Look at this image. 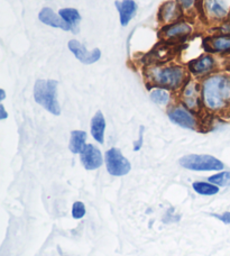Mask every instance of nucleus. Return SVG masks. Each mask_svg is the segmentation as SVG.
<instances>
[{
    "mask_svg": "<svg viewBox=\"0 0 230 256\" xmlns=\"http://www.w3.org/2000/svg\"><path fill=\"white\" fill-rule=\"evenodd\" d=\"M202 102L206 108L214 112L230 107V74L217 73L208 76L202 84Z\"/></svg>",
    "mask_w": 230,
    "mask_h": 256,
    "instance_id": "1",
    "label": "nucleus"
},
{
    "mask_svg": "<svg viewBox=\"0 0 230 256\" xmlns=\"http://www.w3.org/2000/svg\"><path fill=\"white\" fill-rule=\"evenodd\" d=\"M114 6L117 7V10L119 12L122 26H127L132 20V17L135 16L137 12V4L134 0H122V2H114Z\"/></svg>",
    "mask_w": 230,
    "mask_h": 256,
    "instance_id": "16",
    "label": "nucleus"
},
{
    "mask_svg": "<svg viewBox=\"0 0 230 256\" xmlns=\"http://www.w3.org/2000/svg\"><path fill=\"white\" fill-rule=\"evenodd\" d=\"M86 206L81 201H76L72 206V217L74 219H82L86 216Z\"/></svg>",
    "mask_w": 230,
    "mask_h": 256,
    "instance_id": "23",
    "label": "nucleus"
},
{
    "mask_svg": "<svg viewBox=\"0 0 230 256\" xmlns=\"http://www.w3.org/2000/svg\"><path fill=\"white\" fill-rule=\"evenodd\" d=\"M58 15L62 17L64 22L71 26L73 33H76L79 22H81V15L79 10H76V8H63L58 10Z\"/></svg>",
    "mask_w": 230,
    "mask_h": 256,
    "instance_id": "18",
    "label": "nucleus"
},
{
    "mask_svg": "<svg viewBox=\"0 0 230 256\" xmlns=\"http://www.w3.org/2000/svg\"><path fill=\"white\" fill-rule=\"evenodd\" d=\"M146 76L158 88L176 90L186 81V71L180 66H154L147 71Z\"/></svg>",
    "mask_w": 230,
    "mask_h": 256,
    "instance_id": "2",
    "label": "nucleus"
},
{
    "mask_svg": "<svg viewBox=\"0 0 230 256\" xmlns=\"http://www.w3.org/2000/svg\"><path fill=\"white\" fill-rule=\"evenodd\" d=\"M38 20L40 22H43V24L48 25V26L55 27V28H60L63 30L72 32L71 26L68 25V22H64L61 16L58 15L56 12H54L52 9L48 7H44L42 10L40 12Z\"/></svg>",
    "mask_w": 230,
    "mask_h": 256,
    "instance_id": "14",
    "label": "nucleus"
},
{
    "mask_svg": "<svg viewBox=\"0 0 230 256\" xmlns=\"http://www.w3.org/2000/svg\"><path fill=\"white\" fill-rule=\"evenodd\" d=\"M168 118L174 124L182 128H186V130H196V120L194 116L192 115L190 110H188V109L182 106L172 108L168 112Z\"/></svg>",
    "mask_w": 230,
    "mask_h": 256,
    "instance_id": "8",
    "label": "nucleus"
},
{
    "mask_svg": "<svg viewBox=\"0 0 230 256\" xmlns=\"http://www.w3.org/2000/svg\"><path fill=\"white\" fill-rule=\"evenodd\" d=\"M56 80L40 79L34 86V99L44 109L55 116L61 115V107L58 100Z\"/></svg>",
    "mask_w": 230,
    "mask_h": 256,
    "instance_id": "3",
    "label": "nucleus"
},
{
    "mask_svg": "<svg viewBox=\"0 0 230 256\" xmlns=\"http://www.w3.org/2000/svg\"><path fill=\"white\" fill-rule=\"evenodd\" d=\"M176 2L183 10H188L194 4L196 0H176Z\"/></svg>",
    "mask_w": 230,
    "mask_h": 256,
    "instance_id": "25",
    "label": "nucleus"
},
{
    "mask_svg": "<svg viewBox=\"0 0 230 256\" xmlns=\"http://www.w3.org/2000/svg\"><path fill=\"white\" fill-rule=\"evenodd\" d=\"M86 132L84 130H73L71 132L70 136V144H68V148H70L73 154H80L84 148H86Z\"/></svg>",
    "mask_w": 230,
    "mask_h": 256,
    "instance_id": "19",
    "label": "nucleus"
},
{
    "mask_svg": "<svg viewBox=\"0 0 230 256\" xmlns=\"http://www.w3.org/2000/svg\"><path fill=\"white\" fill-rule=\"evenodd\" d=\"M182 100L188 110H198L200 107L199 88L196 82H188L182 91Z\"/></svg>",
    "mask_w": 230,
    "mask_h": 256,
    "instance_id": "15",
    "label": "nucleus"
},
{
    "mask_svg": "<svg viewBox=\"0 0 230 256\" xmlns=\"http://www.w3.org/2000/svg\"><path fill=\"white\" fill-rule=\"evenodd\" d=\"M206 52L230 53V34H220L210 36L204 40Z\"/></svg>",
    "mask_w": 230,
    "mask_h": 256,
    "instance_id": "13",
    "label": "nucleus"
},
{
    "mask_svg": "<svg viewBox=\"0 0 230 256\" xmlns=\"http://www.w3.org/2000/svg\"><path fill=\"white\" fill-rule=\"evenodd\" d=\"M91 135L98 142L99 144H104V130H106V120L104 114L100 110L96 112V115L91 120Z\"/></svg>",
    "mask_w": 230,
    "mask_h": 256,
    "instance_id": "17",
    "label": "nucleus"
},
{
    "mask_svg": "<svg viewBox=\"0 0 230 256\" xmlns=\"http://www.w3.org/2000/svg\"><path fill=\"white\" fill-rule=\"evenodd\" d=\"M104 162L107 171L112 176H126L132 170V164L124 156L120 150L112 148L104 154Z\"/></svg>",
    "mask_w": 230,
    "mask_h": 256,
    "instance_id": "5",
    "label": "nucleus"
},
{
    "mask_svg": "<svg viewBox=\"0 0 230 256\" xmlns=\"http://www.w3.org/2000/svg\"><path fill=\"white\" fill-rule=\"evenodd\" d=\"M214 217L219 219L220 222L226 224V225H230V212H224L222 214H212Z\"/></svg>",
    "mask_w": 230,
    "mask_h": 256,
    "instance_id": "26",
    "label": "nucleus"
},
{
    "mask_svg": "<svg viewBox=\"0 0 230 256\" xmlns=\"http://www.w3.org/2000/svg\"><path fill=\"white\" fill-rule=\"evenodd\" d=\"M68 48L70 51L74 54V56L84 64H94L101 58V51L99 48H94V51H86L84 44H81L79 40H68Z\"/></svg>",
    "mask_w": 230,
    "mask_h": 256,
    "instance_id": "7",
    "label": "nucleus"
},
{
    "mask_svg": "<svg viewBox=\"0 0 230 256\" xmlns=\"http://www.w3.org/2000/svg\"><path fill=\"white\" fill-rule=\"evenodd\" d=\"M216 60L212 56L204 54L198 58L196 60L188 63V71L196 76H204L206 73L212 72L216 68Z\"/></svg>",
    "mask_w": 230,
    "mask_h": 256,
    "instance_id": "12",
    "label": "nucleus"
},
{
    "mask_svg": "<svg viewBox=\"0 0 230 256\" xmlns=\"http://www.w3.org/2000/svg\"><path fill=\"white\" fill-rule=\"evenodd\" d=\"M192 189L194 190L196 194L201 196H214L219 192V186L212 184H206V182L196 181L192 184Z\"/></svg>",
    "mask_w": 230,
    "mask_h": 256,
    "instance_id": "20",
    "label": "nucleus"
},
{
    "mask_svg": "<svg viewBox=\"0 0 230 256\" xmlns=\"http://www.w3.org/2000/svg\"><path fill=\"white\" fill-rule=\"evenodd\" d=\"M229 22H230V16H229Z\"/></svg>",
    "mask_w": 230,
    "mask_h": 256,
    "instance_id": "29",
    "label": "nucleus"
},
{
    "mask_svg": "<svg viewBox=\"0 0 230 256\" xmlns=\"http://www.w3.org/2000/svg\"><path fill=\"white\" fill-rule=\"evenodd\" d=\"M206 17L214 22L229 20L230 0H204L202 2Z\"/></svg>",
    "mask_w": 230,
    "mask_h": 256,
    "instance_id": "6",
    "label": "nucleus"
},
{
    "mask_svg": "<svg viewBox=\"0 0 230 256\" xmlns=\"http://www.w3.org/2000/svg\"><path fill=\"white\" fill-rule=\"evenodd\" d=\"M7 117H8V114L6 112V109H4V106L2 104H0V120H7Z\"/></svg>",
    "mask_w": 230,
    "mask_h": 256,
    "instance_id": "27",
    "label": "nucleus"
},
{
    "mask_svg": "<svg viewBox=\"0 0 230 256\" xmlns=\"http://www.w3.org/2000/svg\"><path fill=\"white\" fill-rule=\"evenodd\" d=\"M180 166L191 171H222L224 164L212 155L188 154L180 158Z\"/></svg>",
    "mask_w": 230,
    "mask_h": 256,
    "instance_id": "4",
    "label": "nucleus"
},
{
    "mask_svg": "<svg viewBox=\"0 0 230 256\" xmlns=\"http://www.w3.org/2000/svg\"><path fill=\"white\" fill-rule=\"evenodd\" d=\"M80 160L82 166H84L86 170L94 171L99 168L104 163L102 154H101L100 150L96 148L94 145L86 144L84 150L80 153Z\"/></svg>",
    "mask_w": 230,
    "mask_h": 256,
    "instance_id": "10",
    "label": "nucleus"
},
{
    "mask_svg": "<svg viewBox=\"0 0 230 256\" xmlns=\"http://www.w3.org/2000/svg\"><path fill=\"white\" fill-rule=\"evenodd\" d=\"M192 33V27L186 22H176L171 25H165L160 30V36L165 40H174L186 38Z\"/></svg>",
    "mask_w": 230,
    "mask_h": 256,
    "instance_id": "9",
    "label": "nucleus"
},
{
    "mask_svg": "<svg viewBox=\"0 0 230 256\" xmlns=\"http://www.w3.org/2000/svg\"><path fill=\"white\" fill-rule=\"evenodd\" d=\"M182 8L176 2H166L160 7L158 20L164 25L174 24L181 17Z\"/></svg>",
    "mask_w": 230,
    "mask_h": 256,
    "instance_id": "11",
    "label": "nucleus"
},
{
    "mask_svg": "<svg viewBox=\"0 0 230 256\" xmlns=\"http://www.w3.org/2000/svg\"><path fill=\"white\" fill-rule=\"evenodd\" d=\"M150 97L152 102L158 104H162V106L168 104L171 100V94L166 89L163 88H155L154 90H152Z\"/></svg>",
    "mask_w": 230,
    "mask_h": 256,
    "instance_id": "21",
    "label": "nucleus"
},
{
    "mask_svg": "<svg viewBox=\"0 0 230 256\" xmlns=\"http://www.w3.org/2000/svg\"><path fill=\"white\" fill-rule=\"evenodd\" d=\"M209 182L218 186H230V171H222L209 178Z\"/></svg>",
    "mask_w": 230,
    "mask_h": 256,
    "instance_id": "22",
    "label": "nucleus"
},
{
    "mask_svg": "<svg viewBox=\"0 0 230 256\" xmlns=\"http://www.w3.org/2000/svg\"><path fill=\"white\" fill-rule=\"evenodd\" d=\"M4 98H6V92L4 89H0V102H4Z\"/></svg>",
    "mask_w": 230,
    "mask_h": 256,
    "instance_id": "28",
    "label": "nucleus"
},
{
    "mask_svg": "<svg viewBox=\"0 0 230 256\" xmlns=\"http://www.w3.org/2000/svg\"><path fill=\"white\" fill-rule=\"evenodd\" d=\"M142 135H144V126L140 127V136H138V140L134 143V150L135 152H138L142 148V143H144V138H142Z\"/></svg>",
    "mask_w": 230,
    "mask_h": 256,
    "instance_id": "24",
    "label": "nucleus"
}]
</instances>
